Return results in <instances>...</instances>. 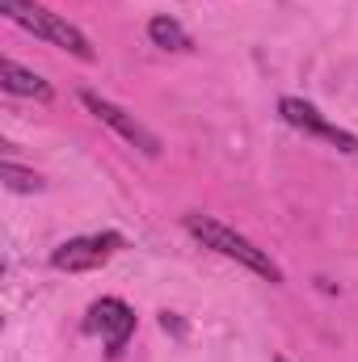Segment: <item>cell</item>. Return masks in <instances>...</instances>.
Listing matches in <instances>:
<instances>
[{
    "label": "cell",
    "instance_id": "1",
    "mask_svg": "<svg viewBox=\"0 0 358 362\" xmlns=\"http://www.w3.org/2000/svg\"><path fill=\"white\" fill-rule=\"evenodd\" d=\"M185 232L202 245V249H215L219 257H228V262H236V266H245V270L262 274L270 282H282V270H278V262L270 257L266 249H258L249 236H241L236 228H228L224 219H215V215H202V211H190L185 219Z\"/></svg>",
    "mask_w": 358,
    "mask_h": 362
},
{
    "label": "cell",
    "instance_id": "2",
    "mask_svg": "<svg viewBox=\"0 0 358 362\" xmlns=\"http://www.w3.org/2000/svg\"><path fill=\"white\" fill-rule=\"evenodd\" d=\"M0 13H4L13 25L30 30L34 38L51 42V47H59V51H68V55H76V59H85V64L97 59L93 42L68 21V17H59V13H51V8H42V4H34V0H0Z\"/></svg>",
    "mask_w": 358,
    "mask_h": 362
},
{
    "label": "cell",
    "instance_id": "3",
    "mask_svg": "<svg viewBox=\"0 0 358 362\" xmlns=\"http://www.w3.org/2000/svg\"><path fill=\"white\" fill-rule=\"evenodd\" d=\"M278 114H282L287 127H295V131H304V135H312V139H325V144H333V148L346 152V156H358V135L342 131L337 122H329L312 101H304V97H282V101H278Z\"/></svg>",
    "mask_w": 358,
    "mask_h": 362
},
{
    "label": "cell",
    "instance_id": "4",
    "mask_svg": "<svg viewBox=\"0 0 358 362\" xmlns=\"http://www.w3.org/2000/svg\"><path fill=\"white\" fill-rule=\"evenodd\" d=\"M81 105L89 110L97 122H105V127H110L114 135H122V139H127L131 148H139L144 156H152V160L161 156V139H156V135H152V131H148V127H144V122H139L135 114H127L122 105H114L110 97H101V93L85 89V93H81Z\"/></svg>",
    "mask_w": 358,
    "mask_h": 362
},
{
    "label": "cell",
    "instance_id": "5",
    "mask_svg": "<svg viewBox=\"0 0 358 362\" xmlns=\"http://www.w3.org/2000/svg\"><path fill=\"white\" fill-rule=\"evenodd\" d=\"M122 249V236L118 232H93V236H72L64 240L55 253H51V266L55 270H68V274H85L105 266L114 253Z\"/></svg>",
    "mask_w": 358,
    "mask_h": 362
},
{
    "label": "cell",
    "instance_id": "6",
    "mask_svg": "<svg viewBox=\"0 0 358 362\" xmlns=\"http://www.w3.org/2000/svg\"><path fill=\"white\" fill-rule=\"evenodd\" d=\"M85 329H89V333H101L105 354H110V358H118V354L127 350L131 333H135V312H131L122 299H97V303L89 308Z\"/></svg>",
    "mask_w": 358,
    "mask_h": 362
},
{
    "label": "cell",
    "instance_id": "7",
    "mask_svg": "<svg viewBox=\"0 0 358 362\" xmlns=\"http://www.w3.org/2000/svg\"><path fill=\"white\" fill-rule=\"evenodd\" d=\"M0 89L13 93V97H34V101H51L55 89L34 72V68H21L17 59H4L0 64Z\"/></svg>",
    "mask_w": 358,
    "mask_h": 362
},
{
    "label": "cell",
    "instance_id": "8",
    "mask_svg": "<svg viewBox=\"0 0 358 362\" xmlns=\"http://www.w3.org/2000/svg\"><path fill=\"white\" fill-rule=\"evenodd\" d=\"M148 38H152L156 47H165V51H190V34L181 30V21L165 17V13L148 21Z\"/></svg>",
    "mask_w": 358,
    "mask_h": 362
},
{
    "label": "cell",
    "instance_id": "9",
    "mask_svg": "<svg viewBox=\"0 0 358 362\" xmlns=\"http://www.w3.org/2000/svg\"><path fill=\"white\" fill-rule=\"evenodd\" d=\"M0 181H4L13 194H38V189H42V177H38V173L21 169V165H13V160L0 165Z\"/></svg>",
    "mask_w": 358,
    "mask_h": 362
},
{
    "label": "cell",
    "instance_id": "10",
    "mask_svg": "<svg viewBox=\"0 0 358 362\" xmlns=\"http://www.w3.org/2000/svg\"><path fill=\"white\" fill-rule=\"evenodd\" d=\"M274 362H287V358H282V354H278V358H274Z\"/></svg>",
    "mask_w": 358,
    "mask_h": 362
}]
</instances>
